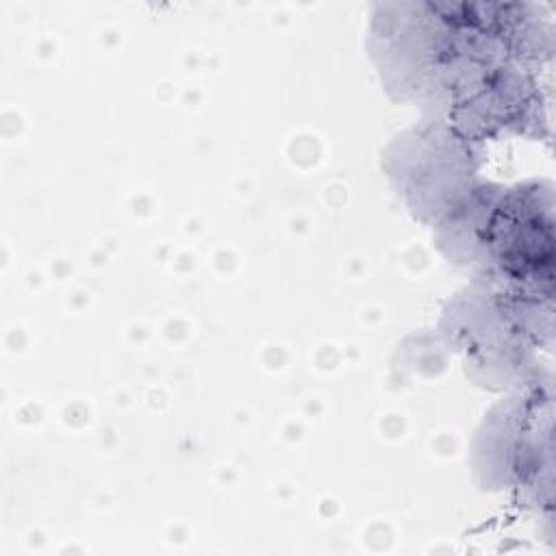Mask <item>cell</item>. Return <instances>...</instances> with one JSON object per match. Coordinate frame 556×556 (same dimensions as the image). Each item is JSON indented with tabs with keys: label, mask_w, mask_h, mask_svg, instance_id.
Returning <instances> with one entry per match:
<instances>
[{
	"label": "cell",
	"mask_w": 556,
	"mask_h": 556,
	"mask_svg": "<svg viewBox=\"0 0 556 556\" xmlns=\"http://www.w3.org/2000/svg\"><path fill=\"white\" fill-rule=\"evenodd\" d=\"M471 189L454 215L469 217L471 256L484 263V278L506 289L552 300L554 219L552 187L517 185L515 189Z\"/></svg>",
	"instance_id": "1"
}]
</instances>
